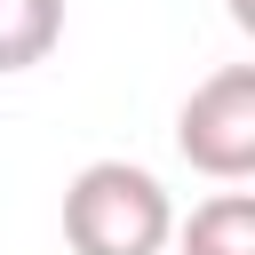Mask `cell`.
I'll return each mask as SVG.
<instances>
[{
  "label": "cell",
  "mask_w": 255,
  "mask_h": 255,
  "mask_svg": "<svg viewBox=\"0 0 255 255\" xmlns=\"http://www.w3.org/2000/svg\"><path fill=\"white\" fill-rule=\"evenodd\" d=\"M231 24H255V0H231Z\"/></svg>",
  "instance_id": "5b68a950"
},
{
  "label": "cell",
  "mask_w": 255,
  "mask_h": 255,
  "mask_svg": "<svg viewBox=\"0 0 255 255\" xmlns=\"http://www.w3.org/2000/svg\"><path fill=\"white\" fill-rule=\"evenodd\" d=\"M183 255H255V191H215L167 231Z\"/></svg>",
  "instance_id": "3957f363"
},
{
  "label": "cell",
  "mask_w": 255,
  "mask_h": 255,
  "mask_svg": "<svg viewBox=\"0 0 255 255\" xmlns=\"http://www.w3.org/2000/svg\"><path fill=\"white\" fill-rule=\"evenodd\" d=\"M175 231V199L135 159H88L64 183V239L72 255H159Z\"/></svg>",
  "instance_id": "6da1fadb"
},
{
  "label": "cell",
  "mask_w": 255,
  "mask_h": 255,
  "mask_svg": "<svg viewBox=\"0 0 255 255\" xmlns=\"http://www.w3.org/2000/svg\"><path fill=\"white\" fill-rule=\"evenodd\" d=\"M175 151L207 183H247L255 175V64H223V72H207L183 96Z\"/></svg>",
  "instance_id": "7a4b0ae2"
},
{
  "label": "cell",
  "mask_w": 255,
  "mask_h": 255,
  "mask_svg": "<svg viewBox=\"0 0 255 255\" xmlns=\"http://www.w3.org/2000/svg\"><path fill=\"white\" fill-rule=\"evenodd\" d=\"M64 40V0H0V72L48 64Z\"/></svg>",
  "instance_id": "277c9868"
}]
</instances>
